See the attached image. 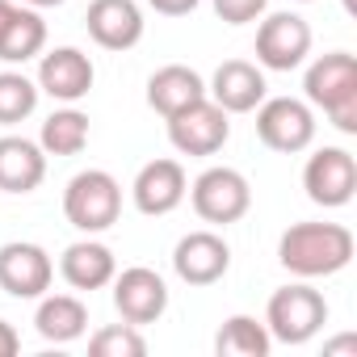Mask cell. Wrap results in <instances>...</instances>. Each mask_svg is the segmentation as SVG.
Instances as JSON below:
<instances>
[{"label": "cell", "instance_id": "6da1fadb", "mask_svg": "<svg viewBox=\"0 0 357 357\" xmlns=\"http://www.w3.org/2000/svg\"><path fill=\"white\" fill-rule=\"evenodd\" d=\"M353 231L344 223H294L278 240V261L294 278H332L353 261Z\"/></svg>", "mask_w": 357, "mask_h": 357}, {"label": "cell", "instance_id": "7a4b0ae2", "mask_svg": "<svg viewBox=\"0 0 357 357\" xmlns=\"http://www.w3.org/2000/svg\"><path fill=\"white\" fill-rule=\"evenodd\" d=\"M307 105L324 109L340 135H357V59L349 51L319 55L303 80Z\"/></svg>", "mask_w": 357, "mask_h": 357}, {"label": "cell", "instance_id": "3957f363", "mask_svg": "<svg viewBox=\"0 0 357 357\" xmlns=\"http://www.w3.org/2000/svg\"><path fill=\"white\" fill-rule=\"evenodd\" d=\"M63 215L76 231L84 236H97V231H109L122 215V185L105 168H89V172H76L68 190H63Z\"/></svg>", "mask_w": 357, "mask_h": 357}, {"label": "cell", "instance_id": "277c9868", "mask_svg": "<svg viewBox=\"0 0 357 357\" xmlns=\"http://www.w3.org/2000/svg\"><path fill=\"white\" fill-rule=\"evenodd\" d=\"M324 324H328V303L307 282H294V286L273 290V298L265 307V328L282 344H307Z\"/></svg>", "mask_w": 357, "mask_h": 357}, {"label": "cell", "instance_id": "5b68a950", "mask_svg": "<svg viewBox=\"0 0 357 357\" xmlns=\"http://www.w3.org/2000/svg\"><path fill=\"white\" fill-rule=\"evenodd\" d=\"M190 202L198 211L202 223H215V227H227V223H240L252 206V190H248V176L236 172V168H206L198 181L190 185Z\"/></svg>", "mask_w": 357, "mask_h": 357}, {"label": "cell", "instance_id": "8992f818", "mask_svg": "<svg viewBox=\"0 0 357 357\" xmlns=\"http://www.w3.org/2000/svg\"><path fill=\"white\" fill-rule=\"evenodd\" d=\"M257 135L269 151L294 155L315 143V109L298 97H273L257 105Z\"/></svg>", "mask_w": 357, "mask_h": 357}, {"label": "cell", "instance_id": "52a82bcc", "mask_svg": "<svg viewBox=\"0 0 357 357\" xmlns=\"http://www.w3.org/2000/svg\"><path fill=\"white\" fill-rule=\"evenodd\" d=\"M303 190L324 211L349 206L357 194V160L344 147H319L303 168Z\"/></svg>", "mask_w": 357, "mask_h": 357}, {"label": "cell", "instance_id": "ba28073f", "mask_svg": "<svg viewBox=\"0 0 357 357\" xmlns=\"http://www.w3.org/2000/svg\"><path fill=\"white\" fill-rule=\"evenodd\" d=\"M164 122H168V143L181 155H215L227 143V135H231L227 109H219L211 97L185 105L181 114H172Z\"/></svg>", "mask_w": 357, "mask_h": 357}, {"label": "cell", "instance_id": "9c48e42d", "mask_svg": "<svg viewBox=\"0 0 357 357\" xmlns=\"http://www.w3.org/2000/svg\"><path fill=\"white\" fill-rule=\"evenodd\" d=\"M311 55V26L298 13H269L257 30V63L269 72H290Z\"/></svg>", "mask_w": 357, "mask_h": 357}, {"label": "cell", "instance_id": "30bf717a", "mask_svg": "<svg viewBox=\"0 0 357 357\" xmlns=\"http://www.w3.org/2000/svg\"><path fill=\"white\" fill-rule=\"evenodd\" d=\"M114 307H118V315L126 324L147 328V324H155L168 311V286L147 265L122 269V273H114Z\"/></svg>", "mask_w": 357, "mask_h": 357}, {"label": "cell", "instance_id": "8fae6325", "mask_svg": "<svg viewBox=\"0 0 357 357\" xmlns=\"http://www.w3.org/2000/svg\"><path fill=\"white\" fill-rule=\"evenodd\" d=\"M55 265L47 257V248L30 244V240H13L0 248V290L13 298H43L51 290Z\"/></svg>", "mask_w": 357, "mask_h": 357}, {"label": "cell", "instance_id": "7c38bea8", "mask_svg": "<svg viewBox=\"0 0 357 357\" xmlns=\"http://www.w3.org/2000/svg\"><path fill=\"white\" fill-rule=\"evenodd\" d=\"M185 194H190V176H185L181 160H151V164H143L139 176H135V185H130V198H135L139 215H151V219L172 215L185 202Z\"/></svg>", "mask_w": 357, "mask_h": 357}, {"label": "cell", "instance_id": "4fadbf2b", "mask_svg": "<svg viewBox=\"0 0 357 357\" xmlns=\"http://www.w3.org/2000/svg\"><path fill=\"white\" fill-rule=\"evenodd\" d=\"M172 269L185 286H215L231 269V248L215 231H190L172 248Z\"/></svg>", "mask_w": 357, "mask_h": 357}, {"label": "cell", "instance_id": "5bb4252c", "mask_svg": "<svg viewBox=\"0 0 357 357\" xmlns=\"http://www.w3.org/2000/svg\"><path fill=\"white\" fill-rule=\"evenodd\" d=\"M93 59L84 55V51H76V47H55L51 55H43V63H38V93H47V97H55V101H80V97H89V89H93Z\"/></svg>", "mask_w": 357, "mask_h": 357}, {"label": "cell", "instance_id": "9a60e30c", "mask_svg": "<svg viewBox=\"0 0 357 357\" xmlns=\"http://www.w3.org/2000/svg\"><path fill=\"white\" fill-rule=\"evenodd\" d=\"M206 97L227 114H252L265 101V72L248 59H227V63L215 68V76L206 84Z\"/></svg>", "mask_w": 357, "mask_h": 357}, {"label": "cell", "instance_id": "2e32d148", "mask_svg": "<svg viewBox=\"0 0 357 357\" xmlns=\"http://www.w3.org/2000/svg\"><path fill=\"white\" fill-rule=\"evenodd\" d=\"M89 38L105 51H130L143 38V9L135 0H93L84 13Z\"/></svg>", "mask_w": 357, "mask_h": 357}, {"label": "cell", "instance_id": "e0dca14e", "mask_svg": "<svg viewBox=\"0 0 357 357\" xmlns=\"http://www.w3.org/2000/svg\"><path fill=\"white\" fill-rule=\"evenodd\" d=\"M47 176V151L34 139L5 135L0 139V190L5 194H34Z\"/></svg>", "mask_w": 357, "mask_h": 357}, {"label": "cell", "instance_id": "ac0fdd59", "mask_svg": "<svg viewBox=\"0 0 357 357\" xmlns=\"http://www.w3.org/2000/svg\"><path fill=\"white\" fill-rule=\"evenodd\" d=\"M59 273H63V282H68L72 290H101V286L114 282L118 261H114V252H109L101 240H76V244L63 248Z\"/></svg>", "mask_w": 357, "mask_h": 357}, {"label": "cell", "instance_id": "d6986e66", "mask_svg": "<svg viewBox=\"0 0 357 357\" xmlns=\"http://www.w3.org/2000/svg\"><path fill=\"white\" fill-rule=\"evenodd\" d=\"M206 97V80L185 68V63H168L160 68L151 80H147V105L160 114V118H172V114H181L185 105L202 101Z\"/></svg>", "mask_w": 357, "mask_h": 357}, {"label": "cell", "instance_id": "ffe728a7", "mask_svg": "<svg viewBox=\"0 0 357 357\" xmlns=\"http://www.w3.org/2000/svg\"><path fill=\"white\" fill-rule=\"evenodd\" d=\"M34 328L51 344H72L89 328V307L76 294H43V303L34 311Z\"/></svg>", "mask_w": 357, "mask_h": 357}, {"label": "cell", "instance_id": "44dd1931", "mask_svg": "<svg viewBox=\"0 0 357 357\" xmlns=\"http://www.w3.org/2000/svg\"><path fill=\"white\" fill-rule=\"evenodd\" d=\"M47 47V22L38 9H13L5 34H0V63H26L43 55Z\"/></svg>", "mask_w": 357, "mask_h": 357}, {"label": "cell", "instance_id": "7402d4cb", "mask_svg": "<svg viewBox=\"0 0 357 357\" xmlns=\"http://www.w3.org/2000/svg\"><path fill=\"white\" fill-rule=\"evenodd\" d=\"M273 349V336L261 319L252 315H231L223 319L219 336H215V353L219 357H269Z\"/></svg>", "mask_w": 357, "mask_h": 357}, {"label": "cell", "instance_id": "603a6c76", "mask_svg": "<svg viewBox=\"0 0 357 357\" xmlns=\"http://www.w3.org/2000/svg\"><path fill=\"white\" fill-rule=\"evenodd\" d=\"M84 143H89V114H80V109H55L43 122L38 147L47 155H80Z\"/></svg>", "mask_w": 357, "mask_h": 357}, {"label": "cell", "instance_id": "cb8c5ba5", "mask_svg": "<svg viewBox=\"0 0 357 357\" xmlns=\"http://www.w3.org/2000/svg\"><path fill=\"white\" fill-rule=\"evenodd\" d=\"M38 109V84L22 72H0V126H17Z\"/></svg>", "mask_w": 357, "mask_h": 357}, {"label": "cell", "instance_id": "d4e9b609", "mask_svg": "<svg viewBox=\"0 0 357 357\" xmlns=\"http://www.w3.org/2000/svg\"><path fill=\"white\" fill-rule=\"evenodd\" d=\"M89 353H93V357H143V353H147V340H143V332H139L135 324L122 319V324H109V328L93 332Z\"/></svg>", "mask_w": 357, "mask_h": 357}, {"label": "cell", "instance_id": "484cf974", "mask_svg": "<svg viewBox=\"0 0 357 357\" xmlns=\"http://www.w3.org/2000/svg\"><path fill=\"white\" fill-rule=\"evenodd\" d=\"M269 0H215V13L227 22V26H248L265 13Z\"/></svg>", "mask_w": 357, "mask_h": 357}, {"label": "cell", "instance_id": "4316f807", "mask_svg": "<svg viewBox=\"0 0 357 357\" xmlns=\"http://www.w3.org/2000/svg\"><path fill=\"white\" fill-rule=\"evenodd\" d=\"M147 5L155 13H164V17H185V13L198 9V0H147Z\"/></svg>", "mask_w": 357, "mask_h": 357}, {"label": "cell", "instance_id": "83f0119b", "mask_svg": "<svg viewBox=\"0 0 357 357\" xmlns=\"http://www.w3.org/2000/svg\"><path fill=\"white\" fill-rule=\"evenodd\" d=\"M22 349V336L13 332V324H5V319H0V357H13Z\"/></svg>", "mask_w": 357, "mask_h": 357}, {"label": "cell", "instance_id": "f1b7e54d", "mask_svg": "<svg viewBox=\"0 0 357 357\" xmlns=\"http://www.w3.org/2000/svg\"><path fill=\"white\" fill-rule=\"evenodd\" d=\"M349 349H357V340H353V336H340V340L324 344V353H349Z\"/></svg>", "mask_w": 357, "mask_h": 357}, {"label": "cell", "instance_id": "f546056e", "mask_svg": "<svg viewBox=\"0 0 357 357\" xmlns=\"http://www.w3.org/2000/svg\"><path fill=\"white\" fill-rule=\"evenodd\" d=\"M13 0H0V34H5V26H9V17H13Z\"/></svg>", "mask_w": 357, "mask_h": 357}, {"label": "cell", "instance_id": "4dcf8cb0", "mask_svg": "<svg viewBox=\"0 0 357 357\" xmlns=\"http://www.w3.org/2000/svg\"><path fill=\"white\" fill-rule=\"evenodd\" d=\"M30 9H55V5H63V0H26Z\"/></svg>", "mask_w": 357, "mask_h": 357}, {"label": "cell", "instance_id": "1f68e13d", "mask_svg": "<svg viewBox=\"0 0 357 357\" xmlns=\"http://www.w3.org/2000/svg\"><path fill=\"white\" fill-rule=\"evenodd\" d=\"M344 9H349V13H353V0H344Z\"/></svg>", "mask_w": 357, "mask_h": 357}, {"label": "cell", "instance_id": "d6a6232c", "mask_svg": "<svg viewBox=\"0 0 357 357\" xmlns=\"http://www.w3.org/2000/svg\"><path fill=\"white\" fill-rule=\"evenodd\" d=\"M298 5H311V0H298Z\"/></svg>", "mask_w": 357, "mask_h": 357}]
</instances>
